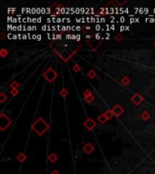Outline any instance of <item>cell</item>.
I'll list each match as a JSON object with an SVG mask.
<instances>
[{
	"label": "cell",
	"instance_id": "obj_1",
	"mask_svg": "<svg viewBox=\"0 0 155 174\" xmlns=\"http://www.w3.org/2000/svg\"><path fill=\"white\" fill-rule=\"evenodd\" d=\"M101 29H102V26H101L100 25H98V24H97V25H95V30H96V31H99V30H101ZM102 30H103V29H102Z\"/></svg>",
	"mask_w": 155,
	"mask_h": 174
},
{
	"label": "cell",
	"instance_id": "obj_2",
	"mask_svg": "<svg viewBox=\"0 0 155 174\" xmlns=\"http://www.w3.org/2000/svg\"><path fill=\"white\" fill-rule=\"evenodd\" d=\"M46 14V8L42 7L41 8V14Z\"/></svg>",
	"mask_w": 155,
	"mask_h": 174
},
{
	"label": "cell",
	"instance_id": "obj_3",
	"mask_svg": "<svg viewBox=\"0 0 155 174\" xmlns=\"http://www.w3.org/2000/svg\"><path fill=\"white\" fill-rule=\"evenodd\" d=\"M65 13H66V8L65 7H61V14H64Z\"/></svg>",
	"mask_w": 155,
	"mask_h": 174
},
{
	"label": "cell",
	"instance_id": "obj_4",
	"mask_svg": "<svg viewBox=\"0 0 155 174\" xmlns=\"http://www.w3.org/2000/svg\"><path fill=\"white\" fill-rule=\"evenodd\" d=\"M47 27H48V25H43V26H42V30H43V31H47Z\"/></svg>",
	"mask_w": 155,
	"mask_h": 174
},
{
	"label": "cell",
	"instance_id": "obj_5",
	"mask_svg": "<svg viewBox=\"0 0 155 174\" xmlns=\"http://www.w3.org/2000/svg\"><path fill=\"white\" fill-rule=\"evenodd\" d=\"M85 13H86V10H85V8H84V7H81V14H85Z\"/></svg>",
	"mask_w": 155,
	"mask_h": 174
},
{
	"label": "cell",
	"instance_id": "obj_6",
	"mask_svg": "<svg viewBox=\"0 0 155 174\" xmlns=\"http://www.w3.org/2000/svg\"><path fill=\"white\" fill-rule=\"evenodd\" d=\"M32 30H34V29H33V26H32V25H28V26H27V31H32Z\"/></svg>",
	"mask_w": 155,
	"mask_h": 174
},
{
	"label": "cell",
	"instance_id": "obj_7",
	"mask_svg": "<svg viewBox=\"0 0 155 174\" xmlns=\"http://www.w3.org/2000/svg\"><path fill=\"white\" fill-rule=\"evenodd\" d=\"M80 13H81V8H78V7L75 8V14H80Z\"/></svg>",
	"mask_w": 155,
	"mask_h": 174
},
{
	"label": "cell",
	"instance_id": "obj_8",
	"mask_svg": "<svg viewBox=\"0 0 155 174\" xmlns=\"http://www.w3.org/2000/svg\"><path fill=\"white\" fill-rule=\"evenodd\" d=\"M36 14H41V8L40 7H36Z\"/></svg>",
	"mask_w": 155,
	"mask_h": 174
},
{
	"label": "cell",
	"instance_id": "obj_9",
	"mask_svg": "<svg viewBox=\"0 0 155 174\" xmlns=\"http://www.w3.org/2000/svg\"><path fill=\"white\" fill-rule=\"evenodd\" d=\"M144 13H145V14H149V8L144 7Z\"/></svg>",
	"mask_w": 155,
	"mask_h": 174
},
{
	"label": "cell",
	"instance_id": "obj_10",
	"mask_svg": "<svg viewBox=\"0 0 155 174\" xmlns=\"http://www.w3.org/2000/svg\"><path fill=\"white\" fill-rule=\"evenodd\" d=\"M124 21H125V18H124L123 17H121V18H120V22H121V23H124Z\"/></svg>",
	"mask_w": 155,
	"mask_h": 174
},
{
	"label": "cell",
	"instance_id": "obj_11",
	"mask_svg": "<svg viewBox=\"0 0 155 174\" xmlns=\"http://www.w3.org/2000/svg\"><path fill=\"white\" fill-rule=\"evenodd\" d=\"M135 22V18L134 17H131L130 18V23H134Z\"/></svg>",
	"mask_w": 155,
	"mask_h": 174
},
{
	"label": "cell",
	"instance_id": "obj_12",
	"mask_svg": "<svg viewBox=\"0 0 155 174\" xmlns=\"http://www.w3.org/2000/svg\"><path fill=\"white\" fill-rule=\"evenodd\" d=\"M120 30H121V31L126 30V26H121V27H120Z\"/></svg>",
	"mask_w": 155,
	"mask_h": 174
},
{
	"label": "cell",
	"instance_id": "obj_13",
	"mask_svg": "<svg viewBox=\"0 0 155 174\" xmlns=\"http://www.w3.org/2000/svg\"><path fill=\"white\" fill-rule=\"evenodd\" d=\"M51 13V9L50 7H46V14H50Z\"/></svg>",
	"mask_w": 155,
	"mask_h": 174
},
{
	"label": "cell",
	"instance_id": "obj_14",
	"mask_svg": "<svg viewBox=\"0 0 155 174\" xmlns=\"http://www.w3.org/2000/svg\"><path fill=\"white\" fill-rule=\"evenodd\" d=\"M105 22V19L104 17H100V23H104Z\"/></svg>",
	"mask_w": 155,
	"mask_h": 174
},
{
	"label": "cell",
	"instance_id": "obj_15",
	"mask_svg": "<svg viewBox=\"0 0 155 174\" xmlns=\"http://www.w3.org/2000/svg\"><path fill=\"white\" fill-rule=\"evenodd\" d=\"M100 36H101L100 34H96V35H95V38H96V39H100Z\"/></svg>",
	"mask_w": 155,
	"mask_h": 174
},
{
	"label": "cell",
	"instance_id": "obj_16",
	"mask_svg": "<svg viewBox=\"0 0 155 174\" xmlns=\"http://www.w3.org/2000/svg\"><path fill=\"white\" fill-rule=\"evenodd\" d=\"M36 13V8H32V14Z\"/></svg>",
	"mask_w": 155,
	"mask_h": 174
},
{
	"label": "cell",
	"instance_id": "obj_17",
	"mask_svg": "<svg viewBox=\"0 0 155 174\" xmlns=\"http://www.w3.org/2000/svg\"><path fill=\"white\" fill-rule=\"evenodd\" d=\"M41 21H42V18L41 17L36 18V23H41Z\"/></svg>",
	"mask_w": 155,
	"mask_h": 174
},
{
	"label": "cell",
	"instance_id": "obj_18",
	"mask_svg": "<svg viewBox=\"0 0 155 174\" xmlns=\"http://www.w3.org/2000/svg\"><path fill=\"white\" fill-rule=\"evenodd\" d=\"M75 21H76L77 23H82V19H81V18H80V19H79V18H75Z\"/></svg>",
	"mask_w": 155,
	"mask_h": 174
},
{
	"label": "cell",
	"instance_id": "obj_19",
	"mask_svg": "<svg viewBox=\"0 0 155 174\" xmlns=\"http://www.w3.org/2000/svg\"><path fill=\"white\" fill-rule=\"evenodd\" d=\"M18 38V36L17 35H13V39H17Z\"/></svg>",
	"mask_w": 155,
	"mask_h": 174
},
{
	"label": "cell",
	"instance_id": "obj_20",
	"mask_svg": "<svg viewBox=\"0 0 155 174\" xmlns=\"http://www.w3.org/2000/svg\"><path fill=\"white\" fill-rule=\"evenodd\" d=\"M56 38H57V39H61L62 38V36L61 35H57V36H56Z\"/></svg>",
	"mask_w": 155,
	"mask_h": 174
},
{
	"label": "cell",
	"instance_id": "obj_21",
	"mask_svg": "<svg viewBox=\"0 0 155 174\" xmlns=\"http://www.w3.org/2000/svg\"><path fill=\"white\" fill-rule=\"evenodd\" d=\"M46 21H47L48 23H51V22H53L52 18H47V19H46Z\"/></svg>",
	"mask_w": 155,
	"mask_h": 174
},
{
	"label": "cell",
	"instance_id": "obj_22",
	"mask_svg": "<svg viewBox=\"0 0 155 174\" xmlns=\"http://www.w3.org/2000/svg\"><path fill=\"white\" fill-rule=\"evenodd\" d=\"M32 38H33V39H36V38H37V36H36V35H33V36H32Z\"/></svg>",
	"mask_w": 155,
	"mask_h": 174
},
{
	"label": "cell",
	"instance_id": "obj_23",
	"mask_svg": "<svg viewBox=\"0 0 155 174\" xmlns=\"http://www.w3.org/2000/svg\"><path fill=\"white\" fill-rule=\"evenodd\" d=\"M55 28H56V26H54V25H53V26H52V31H54V30H56V29H55Z\"/></svg>",
	"mask_w": 155,
	"mask_h": 174
},
{
	"label": "cell",
	"instance_id": "obj_24",
	"mask_svg": "<svg viewBox=\"0 0 155 174\" xmlns=\"http://www.w3.org/2000/svg\"><path fill=\"white\" fill-rule=\"evenodd\" d=\"M26 38H28V36L26 35H23V39H26Z\"/></svg>",
	"mask_w": 155,
	"mask_h": 174
},
{
	"label": "cell",
	"instance_id": "obj_25",
	"mask_svg": "<svg viewBox=\"0 0 155 174\" xmlns=\"http://www.w3.org/2000/svg\"><path fill=\"white\" fill-rule=\"evenodd\" d=\"M124 13H129V9L128 8H125L124 9Z\"/></svg>",
	"mask_w": 155,
	"mask_h": 174
},
{
	"label": "cell",
	"instance_id": "obj_26",
	"mask_svg": "<svg viewBox=\"0 0 155 174\" xmlns=\"http://www.w3.org/2000/svg\"><path fill=\"white\" fill-rule=\"evenodd\" d=\"M81 30V27L80 26H76V31H80Z\"/></svg>",
	"mask_w": 155,
	"mask_h": 174
},
{
	"label": "cell",
	"instance_id": "obj_27",
	"mask_svg": "<svg viewBox=\"0 0 155 174\" xmlns=\"http://www.w3.org/2000/svg\"><path fill=\"white\" fill-rule=\"evenodd\" d=\"M36 39H37V40H41V36H40V35H38V36H37V38H36Z\"/></svg>",
	"mask_w": 155,
	"mask_h": 174
},
{
	"label": "cell",
	"instance_id": "obj_28",
	"mask_svg": "<svg viewBox=\"0 0 155 174\" xmlns=\"http://www.w3.org/2000/svg\"><path fill=\"white\" fill-rule=\"evenodd\" d=\"M114 28H115V26H114V25H112L111 26V29H112V30H114Z\"/></svg>",
	"mask_w": 155,
	"mask_h": 174
},
{
	"label": "cell",
	"instance_id": "obj_29",
	"mask_svg": "<svg viewBox=\"0 0 155 174\" xmlns=\"http://www.w3.org/2000/svg\"><path fill=\"white\" fill-rule=\"evenodd\" d=\"M76 40H80V36H76Z\"/></svg>",
	"mask_w": 155,
	"mask_h": 174
},
{
	"label": "cell",
	"instance_id": "obj_30",
	"mask_svg": "<svg viewBox=\"0 0 155 174\" xmlns=\"http://www.w3.org/2000/svg\"><path fill=\"white\" fill-rule=\"evenodd\" d=\"M135 22H137V23H139V19H138V18H135Z\"/></svg>",
	"mask_w": 155,
	"mask_h": 174
},
{
	"label": "cell",
	"instance_id": "obj_31",
	"mask_svg": "<svg viewBox=\"0 0 155 174\" xmlns=\"http://www.w3.org/2000/svg\"><path fill=\"white\" fill-rule=\"evenodd\" d=\"M153 13H154V14H155V8H154V9H153Z\"/></svg>",
	"mask_w": 155,
	"mask_h": 174
}]
</instances>
